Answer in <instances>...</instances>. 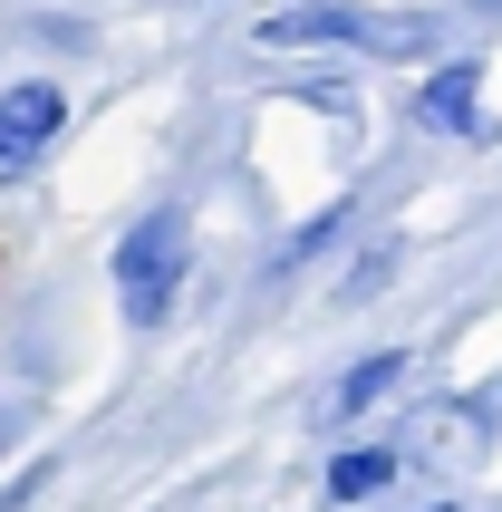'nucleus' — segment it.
I'll return each instance as SVG.
<instances>
[{
  "mask_svg": "<svg viewBox=\"0 0 502 512\" xmlns=\"http://www.w3.org/2000/svg\"><path fill=\"white\" fill-rule=\"evenodd\" d=\"M68 116H78L68 78H10V87H0V194H20L29 174L58 155Z\"/></svg>",
  "mask_w": 502,
  "mask_h": 512,
  "instance_id": "nucleus-3",
  "label": "nucleus"
},
{
  "mask_svg": "<svg viewBox=\"0 0 502 512\" xmlns=\"http://www.w3.org/2000/svg\"><path fill=\"white\" fill-rule=\"evenodd\" d=\"M396 281V242H377V252H358V271L338 281V300H367V290H387Z\"/></svg>",
  "mask_w": 502,
  "mask_h": 512,
  "instance_id": "nucleus-8",
  "label": "nucleus"
},
{
  "mask_svg": "<svg viewBox=\"0 0 502 512\" xmlns=\"http://www.w3.org/2000/svg\"><path fill=\"white\" fill-rule=\"evenodd\" d=\"M251 39L261 49H348V58H445L435 10H377V0H271Z\"/></svg>",
  "mask_w": 502,
  "mask_h": 512,
  "instance_id": "nucleus-1",
  "label": "nucleus"
},
{
  "mask_svg": "<svg viewBox=\"0 0 502 512\" xmlns=\"http://www.w3.org/2000/svg\"><path fill=\"white\" fill-rule=\"evenodd\" d=\"M396 377H406V348H367L358 368L329 387V416H338V426H358L367 406H387V397H396Z\"/></svg>",
  "mask_w": 502,
  "mask_h": 512,
  "instance_id": "nucleus-5",
  "label": "nucleus"
},
{
  "mask_svg": "<svg viewBox=\"0 0 502 512\" xmlns=\"http://www.w3.org/2000/svg\"><path fill=\"white\" fill-rule=\"evenodd\" d=\"M20 426H29V416H20V406H10V397H0V455L20 445Z\"/></svg>",
  "mask_w": 502,
  "mask_h": 512,
  "instance_id": "nucleus-9",
  "label": "nucleus"
},
{
  "mask_svg": "<svg viewBox=\"0 0 502 512\" xmlns=\"http://www.w3.org/2000/svg\"><path fill=\"white\" fill-rule=\"evenodd\" d=\"M348 223H358L348 203H329V213H309V223L290 232V242H280V271H300V261H319L329 242H348Z\"/></svg>",
  "mask_w": 502,
  "mask_h": 512,
  "instance_id": "nucleus-7",
  "label": "nucleus"
},
{
  "mask_svg": "<svg viewBox=\"0 0 502 512\" xmlns=\"http://www.w3.org/2000/svg\"><path fill=\"white\" fill-rule=\"evenodd\" d=\"M107 281H116V319L126 329H165L184 310V281H194V213L184 203H145L136 223L116 232Z\"/></svg>",
  "mask_w": 502,
  "mask_h": 512,
  "instance_id": "nucleus-2",
  "label": "nucleus"
},
{
  "mask_svg": "<svg viewBox=\"0 0 502 512\" xmlns=\"http://www.w3.org/2000/svg\"><path fill=\"white\" fill-rule=\"evenodd\" d=\"M416 126H425V136H474V126H483V58H425Z\"/></svg>",
  "mask_w": 502,
  "mask_h": 512,
  "instance_id": "nucleus-4",
  "label": "nucleus"
},
{
  "mask_svg": "<svg viewBox=\"0 0 502 512\" xmlns=\"http://www.w3.org/2000/svg\"><path fill=\"white\" fill-rule=\"evenodd\" d=\"M396 484V445H338L329 455V503H377Z\"/></svg>",
  "mask_w": 502,
  "mask_h": 512,
  "instance_id": "nucleus-6",
  "label": "nucleus"
}]
</instances>
